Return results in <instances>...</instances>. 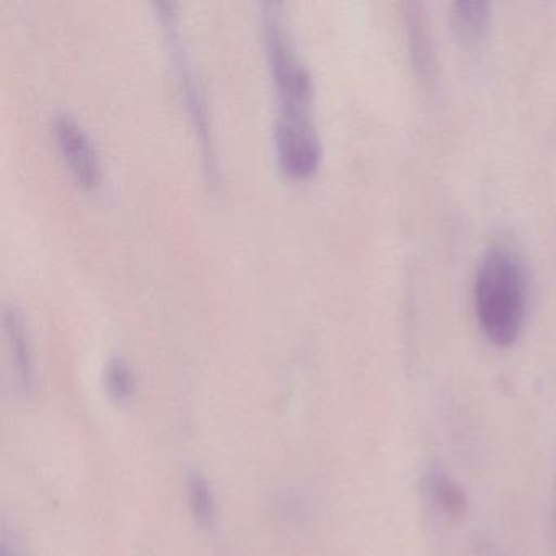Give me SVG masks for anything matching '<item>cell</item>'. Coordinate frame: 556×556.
Here are the masks:
<instances>
[{
    "label": "cell",
    "instance_id": "6da1fadb",
    "mask_svg": "<svg viewBox=\"0 0 556 556\" xmlns=\"http://www.w3.org/2000/svg\"><path fill=\"white\" fill-rule=\"evenodd\" d=\"M260 18L266 60L279 103L275 126L276 151L285 154L312 151L320 146L312 123L314 83L304 61L299 58L285 5L266 2L262 5Z\"/></svg>",
    "mask_w": 556,
    "mask_h": 556
},
{
    "label": "cell",
    "instance_id": "7a4b0ae2",
    "mask_svg": "<svg viewBox=\"0 0 556 556\" xmlns=\"http://www.w3.org/2000/svg\"><path fill=\"white\" fill-rule=\"evenodd\" d=\"M527 286L522 265L504 247H493L478 266L475 307L481 330L491 343L509 346L526 317Z\"/></svg>",
    "mask_w": 556,
    "mask_h": 556
},
{
    "label": "cell",
    "instance_id": "3957f363",
    "mask_svg": "<svg viewBox=\"0 0 556 556\" xmlns=\"http://www.w3.org/2000/svg\"><path fill=\"white\" fill-rule=\"evenodd\" d=\"M157 8V17L161 22L162 34H164L165 47L170 56L172 70L177 80L178 92L187 106L191 125L200 141L201 155H203L204 168L207 178L216 185V155H214L213 136H211L210 115H207L206 100L200 80L194 76L193 63L188 54L187 43L181 34L180 18L174 4L161 2Z\"/></svg>",
    "mask_w": 556,
    "mask_h": 556
},
{
    "label": "cell",
    "instance_id": "277c9868",
    "mask_svg": "<svg viewBox=\"0 0 556 556\" xmlns=\"http://www.w3.org/2000/svg\"><path fill=\"white\" fill-rule=\"evenodd\" d=\"M53 135L58 149L77 184L84 188H96L102 174L99 154L80 123L67 113H61L54 118Z\"/></svg>",
    "mask_w": 556,
    "mask_h": 556
},
{
    "label": "cell",
    "instance_id": "5b68a950",
    "mask_svg": "<svg viewBox=\"0 0 556 556\" xmlns=\"http://www.w3.org/2000/svg\"><path fill=\"white\" fill-rule=\"evenodd\" d=\"M4 324L22 386L27 390L34 389V351H31L30 337H28V330L25 328L24 318H22L21 312L15 308V305H5Z\"/></svg>",
    "mask_w": 556,
    "mask_h": 556
},
{
    "label": "cell",
    "instance_id": "8992f818",
    "mask_svg": "<svg viewBox=\"0 0 556 556\" xmlns=\"http://www.w3.org/2000/svg\"><path fill=\"white\" fill-rule=\"evenodd\" d=\"M452 18H454V28L458 38H462L465 43H477L486 34L490 8L484 2L460 0L454 4Z\"/></svg>",
    "mask_w": 556,
    "mask_h": 556
},
{
    "label": "cell",
    "instance_id": "52a82bcc",
    "mask_svg": "<svg viewBox=\"0 0 556 556\" xmlns=\"http://www.w3.org/2000/svg\"><path fill=\"white\" fill-rule=\"evenodd\" d=\"M188 500H190V507L198 522L204 523V526L213 522L214 517H216V500H214L213 491H211L206 478L201 477V475H193L190 478V481H188Z\"/></svg>",
    "mask_w": 556,
    "mask_h": 556
},
{
    "label": "cell",
    "instance_id": "ba28073f",
    "mask_svg": "<svg viewBox=\"0 0 556 556\" xmlns=\"http://www.w3.org/2000/svg\"><path fill=\"white\" fill-rule=\"evenodd\" d=\"M105 383L106 390L116 402H126L135 395V374L122 357H112L106 364Z\"/></svg>",
    "mask_w": 556,
    "mask_h": 556
},
{
    "label": "cell",
    "instance_id": "9c48e42d",
    "mask_svg": "<svg viewBox=\"0 0 556 556\" xmlns=\"http://www.w3.org/2000/svg\"><path fill=\"white\" fill-rule=\"evenodd\" d=\"M428 488L429 493L432 494L435 503H439L442 509L451 514H460L462 510H464V493H462L460 488H458L454 481L448 480L445 475L439 473V471L429 475Z\"/></svg>",
    "mask_w": 556,
    "mask_h": 556
},
{
    "label": "cell",
    "instance_id": "30bf717a",
    "mask_svg": "<svg viewBox=\"0 0 556 556\" xmlns=\"http://www.w3.org/2000/svg\"><path fill=\"white\" fill-rule=\"evenodd\" d=\"M0 556H21L18 555L17 548L15 546L9 545L8 540L2 542V546H0Z\"/></svg>",
    "mask_w": 556,
    "mask_h": 556
}]
</instances>
